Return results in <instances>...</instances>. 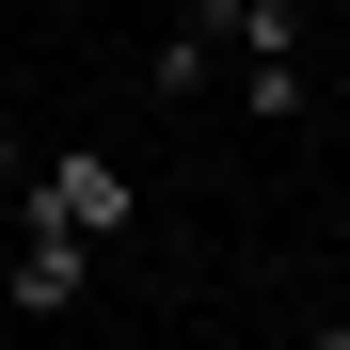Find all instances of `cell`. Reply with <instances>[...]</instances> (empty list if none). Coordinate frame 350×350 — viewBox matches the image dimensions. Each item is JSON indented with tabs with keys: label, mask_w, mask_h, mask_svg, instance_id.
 I'll use <instances>...</instances> for the list:
<instances>
[{
	"label": "cell",
	"mask_w": 350,
	"mask_h": 350,
	"mask_svg": "<svg viewBox=\"0 0 350 350\" xmlns=\"http://www.w3.org/2000/svg\"><path fill=\"white\" fill-rule=\"evenodd\" d=\"M16 191H32V144H16V128H0V207H16Z\"/></svg>",
	"instance_id": "obj_5"
},
{
	"label": "cell",
	"mask_w": 350,
	"mask_h": 350,
	"mask_svg": "<svg viewBox=\"0 0 350 350\" xmlns=\"http://www.w3.org/2000/svg\"><path fill=\"white\" fill-rule=\"evenodd\" d=\"M80 286H96V239H80V223H48V207H16L0 303H16V319H80Z\"/></svg>",
	"instance_id": "obj_2"
},
{
	"label": "cell",
	"mask_w": 350,
	"mask_h": 350,
	"mask_svg": "<svg viewBox=\"0 0 350 350\" xmlns=\"http://www.w3.org/2000/svg\"><path fill=\"white\" fill-rule=\"evenodd\" d=\"M223 64H239V32H223V0H175V32H159V64H144V80H159V96H207Z\"/></svg>",
	"instance_id": "obj_3"
},
{
	"label": "cell",
	"mask_w": 350,
	"mask_h": 350,
	"mask_svg": "<svg viewBox=\"0 0 350 350\" xmlns=\"http://www.w3.org/2000/svg\"><path fill=\"white\" fill-rule=\"evenodd\" d=\"M16 207H48V223H80V239L111 255L144 191H128V159H111V144H64V159H32V191H16Z\"/></svg>",
	"instance_id": "obj_1"
},
{
	"label": "cell",
	"mask_w": 350,
	"mask_h": 350,
	"mask_svg": "<svg viewBox=\"0 0 350 350\" xmlns=\"http://www.w3.org/2000/svg\"><path fill=\"white\" fill-rule=\"evenodd\" d=\"M303 350H350V319H303Z\"/></svg>",
	"instance_id": "obj_6"
},
{
	"label": "cell",
	"mask_w": 350,
	"mask_h": 350,
	"mask_svg": "<svg viewBox=\"0 0 350 350\" xmlns=\"http://www.w3.org/2000/svg\"><path fill=\"white\" fill-rule=\"evenodd\" d=\"M239 96H255V128H319V80H303V48H239Z\"/></svg>",
	"instance_id": "obj_4"
}]
</instances>
